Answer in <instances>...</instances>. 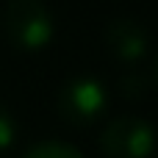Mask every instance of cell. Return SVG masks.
Instances as JSON below:
<instances>
[{
  "instance_id": "cell-2",
  "label": "cell",
  "mask_w": 158,
  "mask_h": 158,
  "mask_svg": "<svg viewBox=\"0 0 158 158\" xmlns=\"http://www.w3.org/2000/svg\"><path fill=\"white\" fill-rule=\"evenodd\" d=\"M108 108V89L94 75H78L58 92V114L64 122L86 128L94 125Z\"/></svg>"
},
{
  "instance_id": "cell-7",
  "label": "cell",
  "mask_w": 158,
  "mask_h": 158,
  "mask_svg": "<svg viewBox=\"0 0 158 158\" xmlns=\"http://www.w3.org/2000/svg\"><path fill=\"white\" fill-rule=\"evenodd\" d=\"M144 92H147V78L144 75H125L122 81H119V94L122 97H128V100H139V97H144Z\"/></svg>"
},
{
  "instance_id": "cell-4",
  "label": "cell",
  "mask_w": 158,
  "mask_h": 158,
  "mask_svg": "<svg viewBox=\"0 0 158 158\" xmlns=\"http://www.w3.org/2000/svg\"><path fill=\"white\" fill-rule=\"evenodd\" d=\"M106 44H108L111 56L119 58L122 64H139L150 50V33L139 19L117 17L106 28Z\"/></svg>"
},
{
  "instance_id": "cell-1",
  "label": "cell",
  "mask_w": 158,
  "mask_h": 158,
  "mask_svg": "<svg viewBox=\"0 0 158 158\" xmlns=\"http://www.w3.org/2000/svg\"><path fill=\"white\" fill-rule=\"evenodd\" d=\"M3 33L17 50L33 53L53 42L56 22L42 0H8L3 8Z\"/></svg>"
},
{
  "instance_id": "cell-5",
  "label": "cell",
  "mask_w": 158,
  "mask_h": 158,
  "mask_svg": "<svg viewBox=\"0 0 158 158\" xmlns=\"http://www.w3.org/2000/svg\"><path fill=\"white\" fill-rule=\"evenodd\" d=\"M22 158H86L75 144H69V142H56V139H50V142H36V144H31Z\"/></svg>"
},
{
  "instance_id": "cell-6",
  "label": "cell",
  "mask_w": 158,
  "mask_h": 158,
  "mask_svg": "<svg viewBox=\"0 0 158 158\" xmlns=\"http://www.w3.org/2000/svg\"><path fill=\"white\" fill-rule=\"evenodd\" d=\"M17 136H19V128H17V119L14 114L0 103V153L11 150L17 144Z\"/></svg>"
},
{
  "instance_id": "cell-8",
  "label": "cell",
  "mask_w": 158,
  "mask_h": 158,
  "mask_svg": "<svg viewBox=\"0 0 158 158\" xmlns=\"http://www.w3.org/2000/svg\"><path fill=\"white\" fill-rule=\"evenodd\" d=\"M153 78H156V83H158V58H156V64H153Z\"/></svg>"
},
{
  "instance_id": "cell-3",
  "label": "cell",
  "mask_w": 158,
  "mask_h": 158,
  "mask_svg": "<svg viewBox=\"0 0 158 158\" xmlns=\"http://www.w3.org/2000/svg\"><path fill=\"white\" fill-rule=\"evenodd\" d=\"M158 144V131L142 117H117L100 131V150L108 158H150Z\"/></svg>"
}]
</instances>
